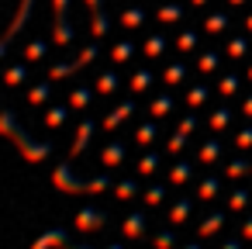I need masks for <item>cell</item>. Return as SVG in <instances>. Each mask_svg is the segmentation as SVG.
<instances>
[{"instance_id": "obj_13", "label": "cell", "mask_w": 252, "mask_h": 249, "mask_svg": "<svg viewBox=\"0 0 252 249\" xmlns=\"http://www.w3.org/2000/svg\"><path fill=\"white\" fill-rule=\"evenodd\" d=\"M135 194H138V180H121V183H114V197L131 201Z\"/></svg>"}, {"instance_id": "obj_22", "label": "cell", "mask_w": 252, "mask_h": 249, "mask_svg": "<svg viewBox=\"0 0 252 249\" xmlns=\"http://www.w3.org/2000/svg\"><path fill=\"white\" fill-rule=\"evenodd\" d=\"M152 139H156V125H142V128L135 132V142H138V145H149Z\"/></svg>"}, {"instance_id": "obj_20", "label": "cell", "mask_w": 252, "mask_h": 249, "mask_svg": "<svg viewBox=\"0 0 252 249\" xmlns=\"http://www.w3.org/2000/svg\"><path fill=\"white\" fill-rule=\"evenodd\" d=\"M249 204V190H231V197H228V208L231 211H242Z\"/></svg>"}, {"instance_id": "obj_16", "label": "cell", "mask_w": 252, "mask_h": 249, "mask_svg": "<svg viewBox=\"0 0 252 249\" xmlns=\"http://www.w3.org/2000/svg\"><path fill=\"white\" fill-rule=\"evenodd\" d=\"M169 180H173V183H187V180H190V163H176V166L169 170Z\"/></svg>"}, {"instance_id": "obj_47", "label": "cell", "mask_w": 252, "mask_h": 249, "mask_svg": "<svg viewBox=\"0 0 252 249\" xmlns=\"http://www.w3.org/2000/svg\"><path fill=\"white\" fill-rule=\"evenodd\" d=\"M245 114H252V97H249V101H245Z\"/></svg>"}, {"instance_id": "obj_4", "label": "cell", "mask_w": 252, "mask_h": 249, "mask_svg": "<svg viewBox=\"0 0 252 249\" xmlns=\"http://www.w3.org/2000/svg\"><path fill=\"white\" fill-rule=\"evenodd\" d=\"M66 246H69V235H66L63 228H49V232H42V235L35 239L32 249H66Z\"/></svg>"}, {"instance_id": "obj_27", "label": "cell", "mask_w": 252, "mask_h": 249, "mask_svg": "<svg viewBox=\"0 0 252 249\" xmlns=\"http://www.w3.org/2000/svg\"><path fill=\"white\" fill-rule=\"evenodd\" d=\"M183 145H187V135H183V132H176V135L169 139V145H166V152H173V156H176V152H183Z\"/></svg>"}, {"instance_id": "obj_43", "label": "cell", "mask_w": 252, "mask_h": 249, "mask_svg": "<svg viewBox=\"0 0 252 249\" xmlns=\"http://www.w3.org/2000/svg\"><path fill=\"white\" fill-rule=\"evenodd\" d=\"M242 239H252V218L242 221Z\"/></svg>"}, {"instance_id": "obj_49", "label": "cell", "mask_w": 252, "mask_h": 249, "mask_svg": "<svg viewBox=\"0 0 252 249\" xmlns=\"http://www.w3.org/2000/svg\"><path fill=\"white\" fill-rule=\"evenodd\" d=\"M66 249H94V246H73V242H69V246H66Z\"/></svg>"}, {"instance_id": "obj_31", "label": "cell", "mask_w": 252, "mask_h": 249, "mask_svg": "<svg viewBox=\"0 0 252 249\" xmlns=\"http://www.w3.org/2000/svg\"><path fill=\"white\" fill-rule=\"evenodd\" d=\"M224 25H228V18H224V14H214V18H207V32H221Z\"/></svg>"}, {"instance_id": "obj_6", "label": "cell", "mask_w": 252, "mask_h": 249, "mask_svg": "<svg viewBox=\"0 0 252 249\" xmlns=\"http://www.w3.org/2000/svg\"><path fill=\"white\" fill-rule=\"evenodd\" d=\"M145 228H149V218H145L142 211L128 214V218H125V225H121V232H125L128 239H142V235H145Z\"/></svg>"}, {"instance_id": "obj_33", "label": "cell", "mask_w": 252, "mask_h": 249, "mask_svg": "<svg viewBox=\"0 0 252 249\" xmlns=\"http://www.w3.org/2000/svg\"><path fill=\"white\" fill-rule=\"evenodd\" d=\"M235 90H238V76H224V80H221V94L228 97V94H235Z\"/></svg>"}, {"instance_id": "obj_52", "label": "cell", "mask_w": 252, "mask_h": 249, "mask_svg": "<svg viewBox=\"0 0 252 249\" xmlns=\"http://www.w3.org/2000/svg\"><path fill=\"white\" fill-rule=\"evenodd\" d=\"M193 4H204V0H193Z\"/></svg>"}, {"instance_id": "obj_15", "label": "cell", "mask_w": 252, "mask_h": 249, "mask_svg": "<svg viewBox=\"0 0 252 249\" xmlns=\"http://www.w3.org/2000/svg\"><path fill=\"white\" fill-rule=\"evenodd\" d=\"M162 201H166V187H162V183H152V187L145 190V204H149V208H159Z\"/></svg>"}, {"instance_id": "obj_7", "label": "cell", "mask_w": 252, "mask_h": 249, "mask_svg": "<svg viewBox=\"0 0 252 249\" xmlns=\"http://www.w3.org/2000/svg\"><path fill=\"white\" fill-rule=\"evenodd\" d=\"M94 128H97L94 121H83V125L76 128V139H73V149H69L73 156H80V152H83V149L90 145V135H94Z\"/></svg>"}, {"instance_id": "obj_3", "label": "cell", "mask_w": 252, "mask_h": 249, "mask_svg": "<svg viewBox=\"0 0 252 249\" xmlns=\"http://www.w3.org/2000/svg\"><path fill=\"white\" fill-rule=\"evenodd\" d=\"M73 225H76L80 232H97V228L107 225V211H100V208H83V211L73 218Z\"/></svg>"}, {"instance_id": "obj_38", "label": "cell", "mask_w": 252, "mask_h": 249, "mask_svg": "<svg viewBox=\"0 0 252 249\" xmlns=\"http://www.w3.org/2000/svg\"><path fill=\"white\" fill-rule=\"evenodd\" d=\"M45 56V42H35L32 49H28V59H42Z\"/></svg>"}, {"instance_id": "obj_19", "label": "cell", "mask_w": 252, "mask_h": 249, "mask_svg": "<svg viewBox=\"0 0 252 249\" xmlns=\"http://www.w3.org/2000/svg\"><path fill=\"white\" fill-rule=\"evenodd\" d=\"M218 156H221V145H218V139H214V142H207V145L200 149V163H214Z\"/></svg>"}, {"instance_id": "obj_5", "label": "cell", "mask_w": 252, "mask_h": 249, "mask_svg": "<svg viewBox=\"0 0 252 249\" xmlns=\"http://www.w3.org/2000/svg\"><path fill=\"white\" fill-rule=\"evenodd\" d=\"M94 56H97V45H87L80 59H73L69 66H56V70L49 73V80H59V76H66V73H73V70H80V66H87V63H94Z\"/></svg>"}, {"instance_id": "obj_29", "label": "cell", "mask_w": 252, "mask_h": 249, "mask_svg": "<svg viewBox=\"0 0 252 249\" xmlns=\"http://www.w3.org/2000/svg\"><path fill=\"white\" fill-rule=\"evenodd\" d=\"M224 125H228V111L221 107V111H214V114H211V128H218V132H221Z\"/></svg>"}, {"instance_id": "obj_26", "label": "cell", "mask_w": 252, "mask_h": 249, "mask_svg": "<svg viewBox=\"0 0 252 249\" xmlns=\"http://www.w3.org/2000/svg\"><path fill=\"white\" fill-rule=\"evenodd\" d=\"M69 104H73V107H87V104H90V90H73V94H69Z\"/></svg>"}, {"instance_id": "obj_21", "label": "cell", "mask_w": 252, "mask_h": 249, "mask_svg": "<svg viewBox=\"0 0 252 249\" xmlns=\"http://www.w3.org/2000/svg\"><path fill=\"white\" fill-rule=\"evenodd\" d=\"M63 121H66V107H52V111L45 114V125H49V128H59Z\"/></svg>"}, {"instance_id": "obj_8", "label": "cell", "mask_w": 252, "mask_h": 249, "mask_svg": "<svg viewBox=\"0 0 252 249\" xmlns=\"http://www.w3.org/2000/svg\"><path fill=\"white\" fill-rule=\"evenodd\" d=\"M190 211H193V201H190V197H180V201L169 208V221H173V225H183V221L190 218Z\"/></svg>"}, {"instance_id": "obj_41", "label": "cell", "mask_w": 252, "mask_h": 249, "mask_svg": "<svg viewBox=\"0 0 252 249\" xmlns=\"http://www.w3.org/2000/svg\"><path fill=\"white\" fill-rule=\"evenodd\" d=\"M162 45H166L162 38H152V42H149V56H159V52H162Z\"/></svg>"}, {"instance_id": "obj_25", "label": "cell", "mask_w": 252, "mask_h": 249, "mask_svg": "<svg viewBox=\"0 0 252 249\" xmlns=\"http://www.w3.org/2000/svg\"><path fill=\"white\" fill-rule=\"evenodd\" d=\"M131 52H135V45H131V42H121V45L114 49V63H125V59H131Z\"/></svg>"}, {"instance_id": "obj_44", "label": "cell", "mask_w": 252, "mask_h": 249, "mask_svg": "<svg viewBox=\"0 0 252 249\" xmlns=\"http://www.w3.org/2000/svg\"><path fill=\"white\" fill-rule=\"evenodd\" d=\"M242 52H245V42H242V38H238V42H231V56H242Z\"/></svg>"}, {"instance_id": "obj_12", "label": "cell", "mask_w": 252, "mask_h": 249, "mask_svg": "<svg viewBox=\"0 0 252 249\" xmlns=\"http://www.w3.org/2000/svg\"><path fill=\"white\" fill-rule=\"evenodd\" d=\"M159 163H162V156H159V152H149V156H142V159H138V173H142V177H149V173H156V170H159Z\"/></svg>"}, {"instance_id": "obj_54", "label": "cell", "mask_w": 252, "mask_h": 249, "mask_svg": "<svg viewBox=\"0 0 252 249\" xmlns=\"http://www.w3.org/2000/svg\"><path fill=\"white\" fill-rule=\"evenodd\" d=\"M249 76H252V73H249Z\"/></svg>"}, {"instance_id": "obj_17", "label": "cell", "mask_w": 252, "mask_h": 249, "mask_svg": "<svg viewBox=\"0 0 252 249\" xmlns=\"http://www.w3.org/2000/svg\"><path fill=\"white\" fill-rule=\"evenodd\" d=\"M97 90H100V94H114V90H118V76H114V73H104V76L97 80Z\"/></svg>"}, {"instance_id": "obj_36", "label": "cell", "mask_w": 252, "mask_h": 249, "mask_svg": "<svg viewBox=\"0 0 252 249\" xmlns=\"http://www.w3.org/2000/svg\"><path fill=\"white\" fill-rule=\"evenodd\" d=\"M204 97H207V90H204V87H193V90H190V97H187V101H190V107H197V104H200V101H204Z\"/></svg>"}, {"instance_id": "obj_14", "label": "cell", "mask_w": 252, "mask_h": 249, "mask_svg": "<svg viewBox=\"0 0 252 249\" xmlns=\"http://www.w3.org/2000/svg\"><path fill=\"white\" fill-rule=\"evenodd\" d=\"M218 190H221V183H218V177H207V180H200V187H197V194H200L204 201H211V197H218Z\"/></svg>"}, {"instance_id": "obj_46", "label": "cell", "mask_w": 252, "mask_h": 249, "mask_svg": "<svg viewBox=\"0 0 252 249\" xmlns=\"http://www.w3.org/2000/svg\"><path fill=\"white\" fill-rule=\"evenodd\" d=\"M221 249H242V242H238V239H228V242H224Z\"/></svg>"}, {"instance_id": "obj_35", "label": "cell", "mask_w": 252, "mask_h": 249, "mask_svg": "<svg viewBox=\"0 0 252 249\" xmlns=\"http://www.w3.org/2000/svg\"><path fill=\"white\" fill-rule=\"evenodd\" d=\"M104 32H107V18L97 11V14H94V35H104Z\"/></svg>"}, {"instance_id": "obj_28", "label": "cell", "mask_w": 252, "mask_h": 249, "mask_svg": "<svg viewBox=\"0 0 252 249\" xmlns=\"http://www.w3.org/2000/svg\"><path fill=\"white\" fill-rule=\"evenodd\" d=\"M121 21H125L128 28H138V25L145 21V14H142V11H125V18H121Z\"/></svg>"}, {"instance_id": "obj_24", "label": "cell", "mask_w": 252, "mask_h": 249, "mask_svg": "<svg viewBox=\"0 0 252 249\" xmlns=\"http://www.w3.org/2000/svg\"><path fill=\"white\" fill-rule=\"evenodd\" d=\"M149 83H152V76H149V73H135V76H131V90H135V94L149 90Z\"/></svg>"}, {"instance_id": "obj_23", "label": "cell", "mask_w": 252, "mask_h": 249, "mask_svg": "<svg viewBox=\"0 0 252 249\" xmlns=\"http://www.w3.org/2000/svg\"><path fill=\"white\" fill-rule=\"evenodd\" d=\"M152 246H156V249H173V246H176V235H173V232H159V235L152 239Z\"/></svg>"}, {"instance_id": "obj_50", "label": "cell", "mask_w": 252, "mask_h": 249, "mask_svg": "<svg viewBox=\"0 0 252 249\" xmlns=\"http://www.w3.org/2000/svg\"><path fill=\"white\" fill-rule=\"evenodd\" d=\"M107 249H125V246H121V242H114V246H107Z\"/></svg>"}, {"instance_id": "obj_45", "label": "cell", "mask_w": 252, "mask_h": 249, "mask_svg": "<svg viewBox=\"0 0 252 249\" xmlns=\"http://www.w3.org/2000/svg\"><path fill=\"white\" fill-rule=\"evenodd\" d=\"M45 94H49V83H45V87H38V90H32V101H42Z\"/></svg>"}, {"instance_id": "obj_37", "label": "cell", "mask_w": 252, "mask_h": 249, "mask_svg": "<svg viewBox=\"0 0 252 249\" xmlns=\"http://www.w3.org/2000/svg\"><path fill=\"white\" fill-rule=\"evenodd\" d=\"M193 45H197V35H190V32H187V35H180V49H183V52H187V49H193Z\"/></svg>"}, {"instance_id": "obj_9", "label": "cell", "mask_w": 252, "mask_h": 249, "mask_svg": "<svg viewBox=\"0 0 252 249\" xmlns=\"http://www.w3.org/2000/svg\"><path fill=\"white\" fill-rule=\"evenodd\" d=\"M221 225H224V214H221V211H211V214L200 221L197 235H214V232H221Z\"/></svg>"}, {"instance_id": "obj_30", "label": "cell", "mask_w": 252, "mask_h": 249, "mask_svg": "<svg viewBox=\"0 0 252 249\" xmlns=\"http://www.w3.org/2000/svg\"><path fill=\"white\" fill-rule=\"evenodd\" d=\"M245 173H249V163H245V159H235V163L228 166V177H245Z\"/></svg>"}, {"instance_id": "obj_51", "label": "cell", "mask_w": 252, "mask_h": 249, "mask_svg": "<svg viewBox=\"0 0 252 249\" xmlns=\"http://www.w3.org/2000/svg\"><path fill=\"white\" fill-rule=\"evenodd\" d=\"M231 4H245V0H231Z\"/></svg>"}, {"instance_id": "obj_42", "label": "cell", "mask_w": 252, "mask_h": 249, "mask_svg": "<svg viewBox=\"0 0 252 249\" xmlns=\"http://www.w3.org/2000/svg\"><path fill=\"white\" fill-rule=\"evenodd\" d=\"M166 80H169V83H176V80H183V66H173V70L166 73Z\"/></svg>"}, {"instance_id": "obj_2", "label": "cell", "mask_w": 252, "mask_h": 249, "mask_svg": "<svg viewBox=\"0 0 252 249\" xmlns=\"http://www.w3.org/2000/svg\"><path fill=\"white\" fill-rule=\"evenodd\" d=\"M52 183H56L63 194H104V190H111V187H114V183H111V177H90V180L73 177V166H69V163L56 166Z\"/></svg>"}, {"instance_id": "obj_11", "label": "cell", "mask_w": 252, "mask_h": 249, "mask_svg": "<svg viewBox=\"0 0 252 249\" xmlns=\"http://www.w3.org/2000/svg\"><path fill=\"white\" fill-rule=\"evenodd\" d=\"M100 159H104L107 166H118V163L125 159V145H121V142H114V145H107V149L100 152Z\"/></svg>"}, {"instance_id": "obj_53", "label": "cell", "mask_w": 252, "mask_h": 249, "mask_svg": "<svg viewBox=\"0 0 252 249\" xmlns=\"http://www.w3.org/2000/svg\"><path fill=\"white\" fill-rule=\"evenodd\" d=\"M249 173H252V163H249Z\"/></svg>"}, {"instance_id": "obj_40", "label": "cell", "mask_w": 252, "mask_h": 249, "mask_svg": "<svg viewBox=\"0 0 252 249\" xmlns=\"http://www.w3.org/2000/svg\"><path fill=\"white\" fill-rule=\"evenodd\" d=\"M193 128H197V118H193V114H190V118H183V121H180V132H183V135H190V132H193Z\"/></svg>"}, {"instance_id": "obj_10", "label": "cell", "mask_w": 252, "mask_h": 249, "mask_svg": "<svg viewBox=\"0 0 252 249\" xmlns=\"http://www.w3.org/2000/svg\"><path fill=\"white\" fill-rule=\"evenodd\" d=\"M131 111H135L131 104H121V107H114V114H107V118H104V128H118V125H121V121L131 114Z\"/></svg>"}, {"instance_id": "obj_48", "label": "cell", "mask_w": 252, "mask_h": 249, "mask_svg": "<svg viewBox=\"0 0 252 249\" xmlns=\"http://www.w3.org/2000/svg\"><path fill=\"white\" fill-rule=\"evenodd\" d=\"M183 249H204V246H200V242H190V246H183Z\"/></svg>"}, {"instance_id": "obj_32", "label": "cell", "mask_w": 252, "mask_h": 249, "mask_svg": "<svg viewBox=\"0 0 252 249\" xmlns=\"http://www.w3.org/2000/svg\"><path fill=\"white\" fill-rule=\"evenodd\" d=\"M21 80H28V70H25V66H14V70L7 73V83H21Z\"/></svg>"}, {"instance_id": "obj_1", "label": "cell", "mask_w": 252, "mask_h": 249, "mask_svg": "<svg viewBox=\"0 0 252 249\" xmlns=\"http://www.w3.org/2000/svg\"><path fill=\"white\" fill-rule=\"evenodd\" d=\"M0 132L14 139V145L25 152V159H28V163H42V159H49V156H52V145H49V142H35L28 132H21L11 111H4V114H0Z\"/></svg>"}, {"instance_id": "obj_39", "label": "cell", "mask_w": 252, "mask_h": 249, "mask_svg": "<svg viewBox=\"0 0 252 249\" xmlns=\"http://www.w3.org/2000/svg\"><path fill=\"white\" fill-rule=\"evenodd\" d=\"M218 66V56L214 52H204V59H200V70H214Z\"/></svg>"}, {"instance_id": "obj_34", "label": "cell", "mask_w": 252, "mask_h": 249, "mask_svg": "<svg viewBox=\"0 0 252 249\" xmlns=\"http://www.w3.org/2000/svg\"><path fill=\"white\" fill-rule=\"evenodd\" d=\"M235 145H238V149H249V145H252V128L238 132V135H235Z\"/></svg>"}, {"instance_id": "obj_18", "label": "cell", "mask_w": 252, "mask_h": 249, "mask_svg": "<svg viewBox=\"0 0 252 249\" xmlns=\"http://www.w3.org/2000/svg\"><path fill=\"white\" fill-rule=\"evenodd\" d=\"M149 111H152L156 118H166V114L173 111V101H169V97H159V101H152V107H149Z\"/></svg>"}]
</instances>
